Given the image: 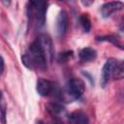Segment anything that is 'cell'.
Returning a JSON list of instances; mask_svg holds the SVG:
<instances>
[{
	"instance_id": "obj_15",
	"label": "cell",
	"mask_w": 124,
	"mask_h": 124,
	"mask_svg": "<svg viewBox=\"0 0 124 124\" xmlns=\"http://www.w3.org/2000/svg\"><path fill=\"white\" fill-rule=\"evenodd\" d=\"M92 3H93L92 1H90V2H87V1H82V4H83V5H85V6L90 5V4H92Z\"/></svg>"
},
{
	"instance_id": "obj_6",
	"label": "cell",
	"mask_w": 124,
	"mask_h": 124,
	"mask_svg": "<svg viewBox=\"0 0 124 124\" xmlns=\"http://www.w3.org/2000/svg\"><path fill=\"white\" fill-rule=\"evenodd\" d=\"M68 28V15L65 11H61L56 18L55 29L58 36H64Z\"/></svg>"
},
{
	"instance_id": "obj_17",
	"label": "cell",
	"mask_w": 124,
	"mask_h": 124,
	"mask_svg": "<svg viewBox=\"0 0 124 124\" xmlns=\"http://www.w3.org/2000/svg\"><path fill=\"white\" fill-rule=\"evenodd\" d=\"M37 124H45V123H44V122H42V121H40V122H38Z\"/></svg>"
},
{
	"instance_id": "obj_10",
	"label": "cell",
	"mask_w": 124,
	"mask_h": 124,
	"mask_svg": "<svg viewBox=\"0 0 124 124\" xmlns=\"http://www.w3.org/2000/svg\"><path fill=\"white\" fill-rule=\"evenodd\" d=\"M78 56H79V59L81 62H90L96 58L97 52L95 49H93L91 47H84L79 50Z\"/></svg>"
},
{
	"instance_id": "obj_14",
	"label": "cell",
	"mask_w": 124,
	"mask_h": 124,
	"mask_svg": "<svg viewBox=\"0 0 124 124\" xmlns=\"http://www.w3.org/2000/svg\"><path fill=\"white\" fill-rule=\"evenodd\" d=\"M4 59H3V57L0 55V76L2 75V73H3V71H4Z\"/></svg>"
},
{
	"instance_id": "obj_9",
	"label": "cell",
	"mask_w": 124,
	"mask_h": 124,
	"mask_svg": "<svg viewBox=\"0 0 124 124\" xmlns=\"http://www.w3.org/2000/svg\"><path fill=\"white\" fill-rule=\"evenodd\" d=\"M69 124H88L89 120L87 115L81 110H76L68 116Z\"/></svg>"
},
{
	"instance_id": "obj_11",
	"label": "cell",
	"mask_w": 124,
	"mask_h": 124,
	"mask_svg": "<svg viewBox=\"0 0 124 124\" xmlns=\"http://www.w3.org/2000/svg\"><path fill=\"white\" fill-rule=\"evenodd\" d=\"M46 109L48 110V112L52 115H55V116H58L60 114H63L65 112V108L63 106H61L60 104L58 103H49L46 105Z\"/></svg>"
},
{
	"instance_id": "obj_12",
	"label": "cell",
	"mask_w": 124,
	"mask_h": 124,
	"mask_svg": "<svg viewBox=\"0 0 124 124\" xmlns=\"http://www.w3.org/2000/svg\"><path fill=\"white\" fill-rule=\"evenodd\" d=\"M112 77L115 79H121L124 77V65H123L122 61H117Z\"/></svg>"
},
{
	"instance_id": "obj_2",
	"label": "cell",
	"mask_w": 124,
	"mask_h": 124,
	"mask_svg": "<svg viewBox=\"0 0 124 124\" xmlns=\"http://www.w3.org/2000/svg\"><path fill=\"white\" fill-rule=\"evenodd\" d=\"M46 7L47 3L44 1H32L28 3V16L31 20H34L39 27L45 24Z\"/></svg>"
},
{
	"instance_id": "obj_8",
	"label": "cell",
	"mask_w": 124,
	"mask_h": 124,
	"mask_svg": "<svg viewBox=\"0 0 124 124\" xmlns=\"http://www.w3.org/2000/svg\"><path fill=\"white\" fill-rule=\"evenodd\" d=\"M53 91V84L45 78H40L37 81V92L41 96H48Z\"/></svg>"
},
{
	"instance_id": "obj_16",
	"label": "cell",
	"mask_w": 124,
	"mask_h": 124,
	"mask_svg": "<svg viewBox=\"0 0 124 124\" xmlns=\"http://www.w3.org/2000/svg\"><path fill=\"white\" fill-rule=\"evenodd\" d=\"M1 103H2V93L0 92V105H1Z\"/></svg>"
},
{
	"instance_id": "obj_1",
	"label": "cell",
	"mask_w": 124,
	"mask_h": 124,
	"mask_svg": "<svg viewBox=\"0 0 124 124\" xmlns=\"http://www.w3.org/2000/svg\"><path fill=\"white\" fill-rule=\"evenodd\" d=\"M21 61L23 65L30 70L40 69L44 71L47 68L46 59L37 41L33 42L30 45L28 50L24 54H22Z\"/></svg>"
},
{
	"instance_id": "obj_7",
	"label": "cell",
	"mask_w": 124,
	"mask_h": 124,
	"mask_svg": "<svg viewBox=\"0 0 124 124\" xmlns=\"http://www.w3.org/2000/svg\"><path fill=\"white\" fill-rule=\"evenodd\" d=\"M123 8V3L122 2H108L105 3L101 7V14L104 17H108L110 16L114 12H117Z\"/></svg>"
},
{
	"instance_id": "obj_4",
	"label": "cell",
	"mask_w": 124,
	"mask_h": 124,
	"mask_svg": "<svg viewBox=\"0 0 124 124\" xmlns=\"http://www.w3.org/2000/svg\"><path fill=\"white\" fill-rule=\"evenodd\" d=\"M36 41L39 44V46H41V48L45 54V57L46 59V62L50 63L52 61V57H53V47H52V42H51L50 37L46 34H41L36 39Z\"/></svg>"
},
{
	"instance_id": "obj_3",
	"label": "cell",
	"mask_w": 124,
	"mask_h": 124,
	"mask_svg": "<svg viewBox=\"0 0 124 124\" xmlns=\"http://www.w3.org/2000/svg\"><path fill=\"white\" fill-rule=\"evenodd\" d=\"M85 85L84 82L79 78H72L66 84V94L73 100L79 99L84 93Z\"/></svg>"
},
{
	"instance_id": "obj_13",
	"label": "cell",
	"mask_w": 124,
	"mask_h": 124,
	"mask_svg": "<svg viewBox=\"0 0 124 124\" xmlns=\"http://www.w3.org/2000/svg\"><path fill=\"white\" fill-rule=\"evenodd\" d=\"M79 22L83 28V30L85 32H88L91 28V22H90V18L89 16L87 14H82L79 17Z\"/></svg>"
},
{
	"instance_id": "obj_5",
	"label": "cell",
	"mask_w": 124,
	"mask_h": 124,
	"mask_svg": "<svg viewBox=\"0 0 124 124\" xmlns=\"http://www.w3.org/2000/svg\"><path fill=\"white\" fill-rule=\"evenodd\" d=\"M116 63H117V61L113 58L108 59L105 63L103 70H102V75H101V84L103 87H105L107 85V83L109 81L110 78L112 77Z\"/></svg>"
}]
</instances>
